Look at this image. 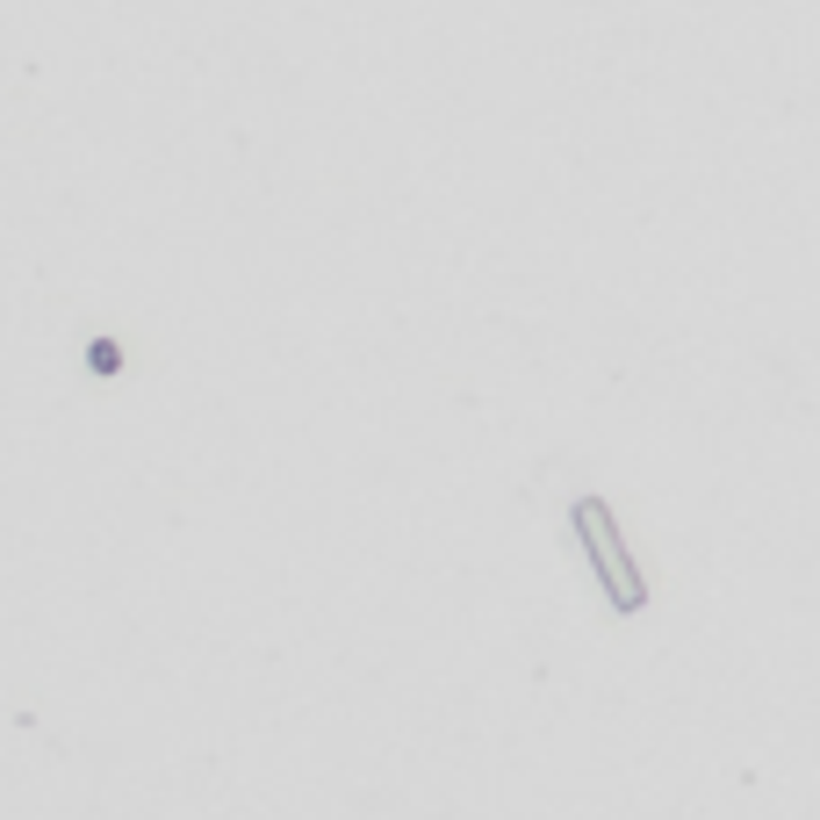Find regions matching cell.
I'll return each mask as SVG.
<instances>
[{
  "label": "cell",
  "mask_w": 820,
  "mask_h": 820,
  "mask_svg": "<svg viewBox=\"0 0 820 820\" xmlns=\"http://www.w3.org/2000/svg\"><path fill=\"white\" fill-rule=\"evenodd\" d=\"M87 367H94V375H116V367H122V346H116V338H94V346H87Z\"/></svg>",
  "instance_id": "cell-2"
},
{
  "label": "cell",
  "mask_w": 820,
  "mask_h": 820,
  "mask_svg": "<svg viewBox=\"0 0 820 820\" xmlns=\"http://www.w3.org/2000/svg\"><path fill=\"white\" fill-rule=\"evenodd\" d=\"M576 526H583V540H591L597 569H605L612 605H626V612H634V605H640V576H634V562H626L619 547H612V518H605V504H583V511H576Z\"/></svg>",
  "instance_id": "cell-1"
}]
</instances>
